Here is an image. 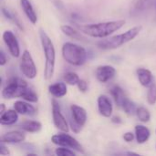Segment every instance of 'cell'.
<instances>
[{"label": "cell", "instance_id": "obj_1", "mask_svg": "<svg viewBox=\"0 0 156 156\" xmlns=\"http://www.w3.org/2000/svg\"><path fill=\"white\" fill-rule=\"evenodd\" d=\"M125 24V20H112L106 22H100L94 24H86L78 26L80 31L90 37L95 38H104L110 37L114 32L120 30Z\"/></svg>", "mask_w": 156, "mask_h": 156}, {"label": "cell", "instance_id": "obj_2", "mask_svg": "<svg viewBox=\"0 0 156 156\" xmlns=\"http://www.w3.org/2000/svg\"><path fill=\"white\" fill-rule=\"evenodd\" d=\"M39 38L42 46L43 53L45 56V69H44V79L46 80H50L55 72L56 65V49L54 44L46 33L45 30H39Z\"/></svg>", "mask_w": 156, "mask_h": 156}, {"label": "cell", "instance_id": "obj_3", "mask_svg": "<svg viewBox=\"0 0 156 156\" xmlns=\"http://www.w3.org/2000/svg\"><path fill=\"white\" fill-rule=\"evenodd\" d=\"M143 27L142 26H137L133 27L127 31L118 34L115 36H112L111 37H108L106 39H102L97 43V46L104 50H112V49H116L118 48H121L122 46L127 44L128 42L133 41L142 31Z\"/></svg>", "mask_w": 156, "mask_h": 156}, {"label": "cell", "instance_id": "obj_4", "mask_svg": "<svg viewBox=\"0 0 156 156\" xmlns=\"http://www.w3.org/2000/svg\"><path fill=\"white\" fill-rule=\"evenodd\" d=\"M61 53L64 60L72 66H82L86 63L88 53L86 49L73 42H66L63 44Z\"/></svg>", "mask_w": 156, "mask_h": 156}, {"label": "cell", "instance_id": "obj_5", "mask_svg": "<svg viewBox=\"0 0 156 156\" xmlns=\"http://www.w3.org/2000/svg\"><path fill=\"white\" fill-rule=\"evenodd\" d=\"M110 92H111V95L112 96L116 105L120 109H122L126 114L133 115V113H135L136 109H137L135 103L128 98V96L126 95L124 90L120 86L114 85L111 89Z\"/></svg>", "mask_w": 156, "mask_h": 156}, {"label": "cell", "instance_id": "obj_6", "mask_svg": "<svg viewBox=\"0 0 156 156\" xmlns=\"http://www.w3.org/2000/svg\"><path fill=\"white\" fill-rule=\"evenodd\" d=\"M28 87L27 81L20 78H12L2 90V97L4 99L21 98L24 90Z\"/></svg>", "mask_w": 156, "mask_h": 156}, {"label": "cell", "instance_id": "obj_7", "mask_svg": "<svg viewBox=\"0 0 156 156\" xmlns=\"http://www.w3.org/2000/svg\"><path fill=\"white\" fill-rule=\"evenodd\" d=\"M51 142L55 145L70 148L76 152H79L80 154H84V149H83L82 145L73 136L68 134V133L61 132V133H58V134L53 135L51 137Z\"/></svg>", "mask_w": 156, "mask_h": 156}, {"label": "cell", "instance_id": "obj_8", "mask_svg": "<svg viewBox=\"0 0 156 156\" xmlns=\"http://www.w3.org/2000/svg\"><path fill=\"white\" fill-rule=\"evenodd\" d=\"M19 69L24 76L29 80H34L37 75V69L33 59L31 53L28 50H24L19 62Z\"/></svg>", "mask_w": 156, "mask_h": 156}, {"label": "cell", "instance_id": "obj_9", "mask_svg": "<svg viewBox=\"0 0 156 156\" xmlns=\"http://www.w3.org/2000/svg\"><path fill=\"white\" fill-rule=\"evenodd\" d=\"M70 112H71V116H72V120L74 122V124L71 123V129L75 133H78L80 132L81 128L86 124L87 122V112L86 110L81 107L79 106L77 104H72L70 106Z\"/></svg>", "mask_w": 156, "mask_h": 156}, {"label": "cell", "instance_id": "obj_10", "mask_svg": "<svg viewBox=\"0 0 156 156\" xmlns=\"http://www.w3.org/2000/svg\"><path fill=\"white\" fill-rule=\"evenodd\" d=\"M51 105H52V119H53V123L55 127L58 129L60 132L69 133V126L65 116L62 114L58 102L55 99H53L51 101Z\"/></svg>", "mask_w": 156, "mask_h": 156}, {"label": "cell", "instance_id": "obj_11", "mask_svg": "<svg viewBox=\"0 0 156 156\" xmlns=\"http://www.w3.org/2000/svg\"><path fill=\"white\" fill-rule=\"evenodd\" d=\"M3 40L7 47V49L9 53L14 57V58H18L20 57V46L18 43V40L16 37V35L10 31V30H5L3 33Z\"/></svg>", "mask_w": 156, "mask_h": 156}, {"label": "cell", "instance_id": "obj_12", "mask_svg": "<svg viewBox=\"0 0 156 156\" xmlns=\"http://www.w3.org/2000/svg\"><path fill=\"white\" fill-rule=\"evenodd\" d=\"M97 104H98V111L101 116L105 118L112 117L113 112V106L111 99L107 95L104 94L100 95L97 100Z\"/></svg>", "mask_w": 156, "mask_h": 156}, {"label": "cell", "instance_id": "obj_13", "mask_svg": "<svg viewBox=\"0 0 156 156\" xmlns=\"http://www.w3.org/2000/svg\"><path fill=\"white\" fill-rule=\"evenodd\" d=\"M116 74V69L111 65H101L96 69V78L101 83H106L111 80Z\"/></svg>", "mask_w": 156, "mask_h": 156}, {"label": "cell", "instance_id": "obj_14", "mask_svg": "<svg viewBox=\"0 0 156 156\" xmlns=\"http://www.w3.org/2000/svg\"><path fill=\"white\" fill-rule=\"evenodd\" d=\"M26 140V135L21 131H10L1 136V142L5 144H20Z\"/></svg>", "mask_w": 156, "mask_h": 156}, {"label": "cell", "instance_id": "obj_15", "mask_svg": "<svg viewBox=\"0 0 156 156\" xmlns=\"http://www.w3.org/2000/svg\"><path fill=\"white\" fill-rule=\"evenodd\" d=\"M30 103L31 102H28L27 101H16L14 103V109L21 115L33 116L36 114L37 110Z\"/></svg>", "mask_w": 156, "mask_h": 156}, {"label": "cell", "instance_id": "obj_16", "mask_svg": "<svg viewBox=\"0 0 156 156\" xmlns=\"http://www.w3.org/2000/svg\"><path fill=\"white\" fill-rule=\"evenodd\" d=\"M136 75L140 84L144 87H149L154 82L153 73L144 68H139L136 70Z\"/></svg>", "mask_w": 156, "mask_h": 156}, {"label": "cell", "instance_id": "obj_17", "mask_svg": "<svg viewBox=\"0 0 156 156\" xmlns=\"http://www.w3.org/2000/svg\"><path fill=\"white\" fill-rule=\"evenodd\" d=\"M20 5L26 15V16L27 17V19L33 24H37V16L36 11L34 10V7L31 4V2L29 0H20Z\"/></svg>", "mask_w": 156, "mask_h": 156}, {"label": "cell", "instance_id": "obj_18", "mask_svg": "<svg viewBox=\"0 0 156 156\" xmlns=\"http://www.w3.org/2000/svg\"><path fill=\"white\" fill-rule=\"evenodd\" d=\"M18 112L14 110H6L3 114L0 116V123L1 125H13L17 122L18 121Z\"/></svg>", "mask_w": 156, "mask_h": 156}, {"label": "cell", "instance_id": "obj_19", "mask_svg": "<svg viewBox=\"0 0 156 156\" xmlns=\"http://www.w3.org/2000/svg\"><path fill=\"white\" fill-rule=\"evenodd\" d=\"M48 91L54 98H58V99L63 98L68 92L67 83L64 82L53 83L48 86Z\"/></svg>", "mask_w": 156, "mask_h": 156}, {"label": "cell", "instance_id": "obj_20", "mask_svg": "<svg viewBox=\"0 0 156 156\" xmlns=\"http://www.w3.org/2000/svg\"><path fill=\"white\" fill-rule=\"evenodd\" d=\"M134 133H135V139L137 143L140 144H145L151 136L150 130L146 126L142 125V124H138L135 126Z\"/></svg>", "mask_w": 156, "mask_h": 156}, {"label": "cell", "instance_id": "obj_21", "mask_svg": "<svg viewBox=\"0 0 156 156\" xmlns=\"http://www.w3.org/2000/svg\"><path fill=\"white\" fill-rule=\"evenodd\" d=\"M19 127L27 133H36L41 131L42 129V124L40 122L38 121H24Z\"/></svg>", "mask_w": 156, "mask_h": 156}, {"label": "cell", "instance_id": "obj_22", "mask_svg": "<svg viewBox=\"0 0 156 156\" xmlns=\"http://www.w3.org/2000/svg\"><path fill=\"white\" fill-rule=\"evenodd\" d=\"M60 30L62 31V33L64 35H66L67 37L76 39V40H81L83 37L81 36V32H79L76 28H74L71 26L69 25H61L60 26Z\"/></svg>", "mask_w": 156, "mask_h": 156}, {"label": "cell", "instance_id": "obj_23", "mask_svg": "<svg viewBox=\"0 0 156 156\" xmlns=\"http://www.w3.org/2000/svg\"><path fill=\"white\" fill-rule=\"evenodd\" d=\"M21 98L24 100V101H27L28 102H31V103H37L38 101V96L37 94L35 92V90L33 89H31L29 86L24 90Z\"/></svg>", "mask_w": 156, "mask_h": 156}, {"label": "cell", "instance_id": "obj_24", "mask_svg": "<svg viewBox=\"0 0 156 156\" xmlns=\"http://www.w3.org/2000/svg\"><path fill=\"white\" fill-rule=\"evenodd\" d=\"M135 114H136L137 118L139 119V121L142 122L146 123V122H150V120H151V113H150L149 110L146 109L145 107H143V106L138 107L136 109Z\"/></svg>", "mask_w": 156, "mask_h": 156}, {"label": "cell", "instance_id": "obj_25", "mask_svg": "<svg viewBox=\"0 0 156 156\" xmlns=\"http://www.w3.org/2000/svg\"><path fill=\"white\" fill-rule=\"evenodd\" d=\"M2 13H3V15L5 16L6 19H8V20H10V21H12L13 23H15V25H16L19 29H21V30L24 29V28H23V26H22V24H21V22H20L19 19L14 15V13L10 12L8 9H6V8H5V7H2Z\"/></svg>", "mask_w": 156, "mask_h": 156}, {"label": "cell", "instance_id": "obj_26", "mask_svg": "<svg viewBox=\"0 0 156 156\" xmlns=\"http://www.w3.org/2000/svg\"><path fill=\"white\" fill-rule=\"evenodd\" d=\"M64 81L69 84V85H71V86H75L79 83L80 81V77L77 73L75 72H72V71H69V72H67L65 75H64Z\"/></svg>", "mask_w": 156, "mask_h": 156}, {"label": "cell", "instance_id": "obj_27", "mask_svg": "<svg viewBox=\"0 0 156 156\" xmlns=\"http://www.w3.org/2000/svg\"><path fill=\"white\" fill-rule=\"evenodd\" d=\"M154 2L155 0H137L134 7L138 11H144L151 8L154 5Z\"/></svg>", "mask_w": 156, "mask_h": 156}, {"label": "cell", "instance_id": "obj_28", "mask_svg": "<svg viewBox=\"0 0 156 156\" xmlns=\"http://www.w3.org/2000/svg\"><path fill=\"white\" fill-rule=\"evenodd\" d=\"M147 102L150 105H154L156 103V83L153 82L147 90Z\"/></svg>", "mask_w": 156, "mask_h": 156}, {"label": "cell", "instance_id": "obj_29", "mask_svg": "<svg viewBox=\"0 0 156 156\" xmlns=\"http://www.w3.org/2000/svg\"><path fill=\"white\" fill-rule=\"evenodd\" d=\"M55 154L58 156H75L76 155V152L70 148H67V147H62L59 146L58 148H57L55 150Z\"/></svg>", "mask_w": 156, "mask_h": 156}, {"label": "cell", "instance_id": "obj_30", "mask_svg": "<svg viewBox=\"0 0 156 156\" xmlns=\"http://www.w3.org/2000/svg\"><path fill=\"white\" fill-rule=\"evenodd\" d=\"M77 87L80 91L86 92L88 90V82L85 80H80L79 83L77 84Z\"/></svg>", "mask_w": 156, "mask_h": 156}, {"label": "cell", "instance_id": "obj_31", "mask_svg": "<svg viewBox=\"0 0 156 156\" xmlns=\"http://www.w3.org/2000/svg\"><path fill=\"white\" fill-rule=\"evenodd\" d=\"M122 138L126 143H132L135 138V133H133L132 132H127L123 134Z\"/></svg>", "mask_w": 156, "mask_h": 156}, {"label": "cell", "instance_id": "obj_32", "mask_svg": "<svg viewBox=\"0 0 156 156\" xmlns=\"http://www.w3.org/2000/svg\"><path fill=\"white\" fill-rule=\"evenodd\" d=\"M9 154H10V151L8 150L5 144L0 142V155H9Z\"/></svg>", "mask_w": 156, "mask_h": 156}, {"label": "cell", "instance_id": "obj_33", "mask_svg": "<svg viewBox=\"0 0 156 156\" xmlns=\"http://www.w3.org/2000/svg\"><path fill=\"white\" fill-rule=\"evenodd\" d=\"M7 63V58L5 54V52L3 50L0 51V66L3 67Z\"/></svg>", "mask_w": 156, "mask_h": 156}, {"label": "cell", "instance_id": "obj_34", "mask_svg": "<svg viewBox=\"0 0 156 156\" xmlns=\"http://www.w3.org/2000/svg\"><path fill=\"white\" fill-rule=\"evenodd\" d=\"M112 122L113 123H117V124L122 122V119H121L119 116H114V117H112Z\"/></svg>", "mask_w": 156, "mask_h": 156}, {"label": "cell", "instance_id": "obj_35", "mask_svg": "<svg viewBox=\"0 0 156 156\" xmlns=\"http://www.w3.org/2000/svg\"><path fill=\"white\" fill-rule=\"evenodd\" d=\"M0 107H1V109H0V115H1V114H3L5 112V106L4 103H1L0 104Z\"/></svg>", "mask_w": 156, "mask_h": 156}, {"label": "cell", "instance_id": "obj_36", "mask_svg": "<svg viewBox=\"0 0 156 156\" xmlns=\"http://www.w3.org/2000/svg\"><path fill=\"white\" fill-rule=\"evenodd\" d=\"M155 133H156V131H155Z\"/></svg>", "mask_w": 156, "mask_h": 156}, {"label": "cell", "instance_id": "obj_37", "mask_svg": "<svg viewBox=\"0 0 156 156\" xmlns=\"http://www.w3.org/2000/svg\"><path fill=\"white\" fill-rule=\"evenodd\" d=\"M155 148H156V145H155Z\"/></svg>", "mask_w": 156, "mask_h": 156}]
</instances>
